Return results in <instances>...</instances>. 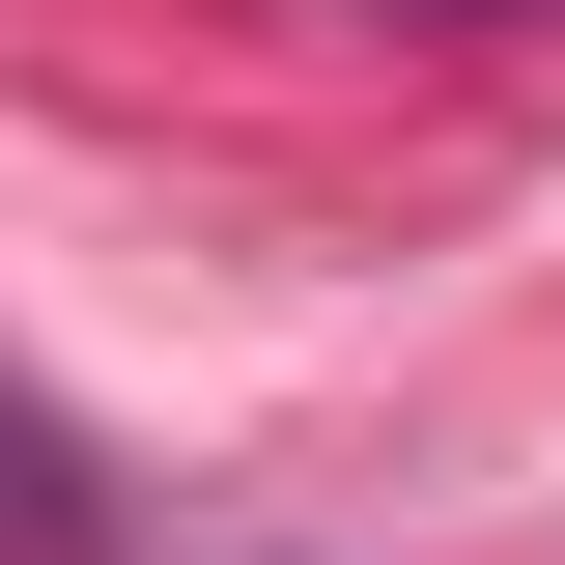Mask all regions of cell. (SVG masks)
<instances>
[{
    "label": "cell",
    "mask_w": 565,
    "mask_h": 565,
    "mask_svg": "<svg viewBox=\"0 0 565 565\" xmlns=\"http://www.w3.org/2000/svg\"><path fill=\"white\" fill-rule=\"evenodd\" d=\"M396 29H565V0H396Z\"/></svg>",
    "instance_id": "1"
}]
</instances>
